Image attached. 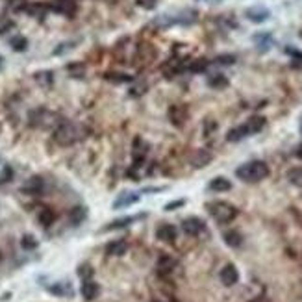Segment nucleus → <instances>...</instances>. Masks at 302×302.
Returning <instances> with one entry per match:
<instances>
[{
    "mask_svg": "<svg viewBox=\"0 0 302 302\" xmlns=\"http://www.w3.org/2000/svg\"><path fill=\"white\" fill-rule=\"evenodd\" d=\"M104 78H106L108 82H113V83H132L134 82V76L126 75V73H106Z\"/></svg>",
    "mask_w": 302,
    "mask_h": 302,
    "instance_id": "4be33fe9",
    "label": "nucleus"
},
{
    "mask_svg": "<svg viewBox=\"0 0 302 302\" xmlns=\"http://www.w3.org/2000/svg\"><path fill=\"white\" fill-rule=\"evenodd\" d=\"M213 61H215L217 65H225V67H228V65H234L235 63V56L234 54H221V56H217Z\"/></svg>",
    "mask_w": 302,
    "mask_h": 302,
    "instance_id": "f704fd0d",
    "label": "nucleus"
},
{
    "mask_svg": "<svg viewBox=\"0 0 302 302\" xmlns=\"http://www.w3.org/2000/svg\"><path fill=\"white\" fill-rule=\"evenodd\" d=\"M295 156H297V158H299V159H302V143L299 145L297 149H295Z\"/></svg>",
    "mask_w": 302,
    "mask_h": 302,
    "instance_id": "ea45409f",
    "label": "nucleus"
},
{
    "mask_svg": "<svg viewBox=\"0 0 302 302\" xmlns=\"http://www.w3.org/2000/svg\"><path fill=\"white\" fill-rule=\"evenodd\" d=\"M34 78H36V82H38L39 85L48 87V85H52V82H54V73L52 71H39V73L34 75Z\"/></svg>",
    "mask_w": 302,
    "mask_h": 302,
    "instance_id": "393cba45",
    "label": "nucleus"
},
{
    "mask_svg": "<svg viewBox=\"0 0 302 302\" xmlns=\"http://www.w3.org/2000/svg\"><path fill=\"white\" fill-rule=\"evenodd\" d=\"M98 284L97 282H93V280H83L82 282V287H80V293L85 301H95L98 297Z\"/></svg>",
    "mask_w": 302,
    "mask_h": 302,
    "instance_id": "f8f14e48",
    "label": "nucleus"
},
{
    "mask_svg": "<svg viewBox=\"0 0 302 302\" xmlns=\"http://www.w3.org/2000/svg\"><path fill=\"white\" fill-rule=\"evenodd\" d=\"M48 291L54 295H73V291H71V286L69 284H54V286L48 287Z\"/></svg>",
    "mask_w": 302,
    "mask_h": 302,
    "instance_id": "2f4dec72",
    "label": "nucleus"
},
{
    "mask_svg": "<svg viewBox=\"0 0 302 302\" xmlns=\"http://www.w3.org/2000/svg\"><path fill=\"white\" fill-rule=\"evenodd\" d=\"M287 180L297 188H302V167H295L287 173Z\"/></svg>",
    "mask_w": 302,
    "mask_h": 302,
    "instance_id": "c756f323",
    "label": "nucleus"
},
{
    "mask_svg": "<svg viewBox=\"0 0 302 302\" xmlns=\"http://www.w3.org/2000/svg\"><path fill=\"white\" fill-rule=\"evenodd\" d=\"M167 117H169V121L173 122L174 126L182 128V126L186 124V121H188L189 112H188V108H186V106H182V104H174V106L169 108Z\"/></svg>",
    "mask_w": 302,
    "mask_h": 302,
    "instance_id": "39448f33",
    "label": "nucleus"
},
{
    "mask_svg": "<svg viewBox=\"0 0 302 302\" xmlns=\"http://www.w3.org/2000/svg\"><path fill=\"white\" fill-rule=\"evenodd\" d=\"M38 221H39V225H41V226L48 228L54 221H56V213H54L50 208H41V210H39V213H38Z\"/></svg>",
    "mask_w": 302,
    "mask_h": 302,
    "instance_id": "aec40b11",
    "label": "nucleus"
},
{
    "mask_svg": "<svg viewBox=\"0 0 302 302\" xmlns=\"http://www.w3.org/2000/svg\"><path fill=\"white\" fill-rule=\"evenodd\" d=\"M245 17L249 19L250 23H265L269 17H271V11L265 8V6H252V8H247L245 11Z\"/></svg>",
    "mask_w": 302,
    "mask_h": 302,
    "instance_id": "423d86ee",
    "label": "nucleus"
},
{
    "mask_svg": "<svg viewBox=\"0 0 302 302\" xmlns=\"http://www.w3.org/2000/svg\"><path fill=\"white\" fill-rule=\"evenodd\" d=\"M136 4L143 9H154L156 4H158V0H136Z\"/></svg>",
    "mask_w": 302,
    "mask_h": 302,
    "instance_id": "e433bc0d",
    "label": "nucleus"
},
{
    "mask_svg": "<svg viewBox=\"0 0 302 302\" xmlns=\"http://www.w3.org/2000/svg\"><path fill=\"white\" fill-rule=\"evenodd\" d=\"M85 219V208H82V206H76V208H73L71 212H69V223L71 225H80L82 221Z\"/></svg>",
    "mask_w": 302,
    "mask_h": 302,
    "instance_id": "a878e982",
    "label": "nucleus"
},
{
    "mask_svg": "<svg viewBox=\"0 0 302 302\" xmlns=\"http://www.w3.org/2000/svg\"><path fill=\"white\" fill-rule=\"evenodd\" d=\"M265 122H267L265 117H262V115H252L249 121H247V124H245V128H247V132H249V136L250 134H258V132L264 130Z\"/></svg>",
    "mask_w": 302,
    "mask_h": 302,
    "instance_id": "2eb2a0df",
    "label": "nucleus"
},
{
    "mask_svg": "<svg viewBox=\"0 0 302 302\" xmlns=\"http://www.w3.org/2000/svg\"><path fill=\"white\" fill-rule=\"evenodd\" d=\"M21 247H23L24 250H34L36 247H38V239L30 234L23 235V239H21Z\"/></svg>",
    "mask_w": 302,
    "mask_h": 302,
    "instance_id": "72a5a7b5",
    "label": "nucleus"
},
{
    "mask_svg": "<svg viewBox=\"0 0 302 302\" xmlns=\"http://www.w3.org/2000/svg\"><path fill=\"white\" fill-rule=\"evenodd\" d=\"M210 161H212V154L208 151H196V152H193V156H191V165L196 167V169L206 167Z\"/></svg>",
    "mask_w": 302,
    "mask_h": 302,
    "instance_id": "f3484780",
    "label": "nucleus"
},
{
    "mask_svg": "<svg viewBox=\"0 0 302 302\" xmlns=\"http://www.w3.org/2000/svg\"><path fill=\"white\" fill-rule=\"evenodd\" d=\"M301 130H302V124H301Z\"/></svg>",
    "mask_w": 302,
    "mask_h": 302,
    "instance_id": "37998d69",
    "label": "nucleus"
},
{
    "mask_svg": "<svg viewBox=\"0 0 302 302\" xmlns=\"http://www.w3.org/2000/svg\"><path fill=\"white\" fill-rule=\"evenodd\" d=\"M219 278H221V282H223V286L232 287L237 284V280H239V272H237V269H235V265L228 264L221 269Z\"/></svg>",
    "mask_w": 302,
    "mask_h": 302,
    "instance_id": "6e6552de",
    "label": "nucleus"
},
{
    "mask_svg": "<svg viewBox=\"0 0 302 302\" xmlns=\"http://www.w3.org/2000/svg\"><path fill=\"white\" fill-rule=\"evenodd\" d=\"M4 67V58H2V56H0V69Z\"/></svg>",
    "mask_w": 302,
    "mask_h": 302,
    "instance_id": "a19ab883",
    "label": "nucleus"
},
{
    "mask_svg": "<svg viewBox=\"0 0 302 302\" xmlns=\"http://www.w3.org/2000/svg\"><path fill=\"white\" fill-rule=\"evenodd\" d=\"M9 45H11V48L17 50V52H24V50L28 48V39L23 38V36H13V38L9 39Z\"/></svg>",
    "mask_w": 302,
    "mask_h": 302,
    "instance_id": "cd10ccee",
    "label": "nucleus"
},
{
    "mask_svg": "<svg viewBox=\"0 0 302 302\" xmlns=\"http://www.w3.org/2000/svg\"><path fill=\"white\" fill-rule=\"evenodd\" d=\"M254 41L258 43L260 50H269V46H271V43H272V38H271V34L264 32V34H258L256 38H254Z\"/></svg>",
    "mask_w": 302,
    "mask_h": 302,
    "instance_id": "c85d7f7f",
    "label": "nucleus"
},
{
    "mask_svg": "<svg viewBox=\"0 0 302 302\" xmlns=\"http://www.w3.org/2000/svg\"><path fill=\"white\" fill-rule=\"evenodd\" d=\"M78 274L82 276V280H89L91 276H93V271H91L89 265H82V267H80V271H78Z\"/></svg>",
    "mask_w": 302,
    "mask_h": 302,
    "instance_id": "4c0bfd02",
    "label": "nucleus"
},
{
    "mask_svg": "<svg viewBox=\"0 0 302 302\" xmlns=\"http://www.w3.org/2000/svg\"><path fill=\"white\" fill-rule=\"evenodd\" d=\"M30 122L34 126H39V128H50L54 124H60L58 122V115L48 112V110H38V112H34L30 117Z\"/></svg>",
    "mask_w": 302,
    "mask_h": 302,
    "instance_id": "20e7f679",
    "label": "nucleus"
},
{
    "mask_svg": "<svg viewBox=\"0 0 302 302\" xmlns=\"http://www.w3.org/2000/svg\"><path fill=\"white\" fill-rule=\"evenodd\" d=\"M208 85L213 89H225L228 87V78L225 75H213L208 78Z\"/></svg>",
    "mask_w": 302,
    "mask_h": 302,
    "instance_id": "bb28decb",
    "label": "nucleus"
},
{
    "mask_svg": "<svg viewBox=\"0 0 302 302\" xmlns=\"http://www.w3.org/2000/svg\"><path fill=\"white\" fill-rule=\"evenodd\" d=\"M126 250H128V243L124 241V239H115V241H112L106 247V254L112 258H119L124 256Z\"/></svg>",
    "mask_w": 302,
    "mask_h": 302,
    "instance_id": "ddd939ff",
    "label": "nucleus"
},
{
    "mask_svg": "<svg viewBox=\"0 0 302 302\" xmlns=\"http://www.w3.org/2000/svg\"><path fill=\"white\" fill-rule=\"evenodd\" d=\"M147 89H149V85L145 82H139L130 89V95H132V97H141V95H145V91Z\"/></svg>",
    "mask_w": 302,
    "mask_h": 302,
    "instance_id": "c9c22d12",
    "label": "nucleus"
},
{
    "mask_svg": "<svg viewBox=\"0 0 302 302\" xmlns=\"http://www.w3.org/2000/svg\"><path fill=\"white\" fill-rule=\"evenodd\" d=\"M182 228L188 235H198L204 230V223L198 219V217H189L182 223Z\"/></svg>",
    "mask_w": 302,
    "mask_h": 302,
    "instance_id": "9b49d317",
    "label": "nucleus"
},
{
    "mask_svg": "<svg viewBox=\"0 0 302 302\" xmlns=\"http://www.w3.org/2000/svg\"><path fill=\"white\" fill-rule=\"evenodd\" d=\"M80 137H82V128L76 126L75 122H60L58 128L54 130V141L61 147L76 143Z\"/></svg>",
    "mask_w": 302,
    "mask_h": 302,
    "instance_id": "f03ea898",
    "label": "nucleus"
},
{
    "mask_svg": "<svg viewBox=\"0 0 302 302\" xmlns=\"http://www.w3.org/2000/svg\"><path fill=\"white\" fill-rule=\"evenodd\" d=\"M249 136V132H247V128H245V124L243 126H237V128H232L230 132L226 134V141H230V143H237V141H241V139H245V137Z\"/></svg>",
    "mask_w": 302,
    "mask_h": 302,
    "instance_id": "b1692460",
    "label": "nucleus"
},
{
    "mask_svg": "<svg viewBox=\"0 0 302 302\" xmlns=\"http://www.w3.org/2000/svg\"><path fill=\"white\" fill-rule=\"evenodd\" d=\"M208 65H210V61L206 60V58H200V60H195L191 65H189V71H193V73H202V71L208 69Z\"/></svg>",
    "mask_w": 302,
    "mask_h": 302,
    "instance_id": "473e14b6",
    "label": "nucleus"
},
{
    "mask_svg": "<svg viewBox=\"0 0 302 302\" xmlns=\"http://www.w3.org/2000/svg\"><path fill=\"white\" fill-rule=\"evenodd\" d=\"M208 208V212L212 215L213 219L221 223V225H226V223H232V221L237 217V208L232 204H228V202H210V204L206 206Z\"/></svg>",
    "mask_w": 302,
    "mask_h": 302,
    "instance_id": "7ed1b4c3",
    "label": "nucleus"
},
{
    "mask_svg": "<svg viewBox=\"0 0 302 302\" xmlns=\"http://www.w3.org/2000/svg\"><path fill=\"white\" fill-rule=\"evenodd\" d=\"M43 189H45V182H43L41 176H32L30 180L23 186L24 193H30V195H39Z\"/></svg>",
    "mask_w": 302,
    "mask_h": 302,
    "instance_id": "4468645a",
    "label": "nucleus"
},
{
    "mask_svg": "<svg viewBox=\"0 0 302 302\" xmlns=\"http://www.w3.org/2000/svg\"><path fill=\"white\" fill-rule=\"evenodd\" d=\"M174 265H176V260H173V258L167 256V254H161V256L158 258L156 267H158V271H161V272H171L174 269Z\"/></svg>",
    "mask_w": 302,
    "mask_h": 302,
    "instance_id": "5701e85b",
    "label": "nucleus"
},
{
    "mask_svg": "<svg viewBox=\"0 0 302 302\" xmlns=\"http://www.w3.org/2000/svg\"><path fill=\"white\" fill-rule=\"evenodd\" d=\"M182 204H184V200H178V202H171V204L165 206V210L169 212V210H174V208H180Z\"/></svg>",
    "mask_w": 302,
    "mask_h": 302,
    "instance_id": "58836bf2",
    "label": "nucleus"
},
{
    "mask_svg": "<svg viewBox=\"0 0 302 302\" xmlns=\"http://www.w3.org/2000/svg\"><path fill=\"white\" fill-rule=\"evenodd\" d=\"M235 174H237L239 180L249 182V184H256V182H262L264 178L269 176V167L262 159H254V161H249L245 165L237 167Z\"/></svg>",
    "mask_w": 302,
    "mask_h": 302,
    "instance_id": "f257e3e1",
    "label": "nucleus"
},
{
    "mask_svg": "<svg viewBox=\"0 0 302 302\" xmlns=\"http://www.w3.org/2000/svg\"><path fill=\"white\" fill-rule=\"evenodd\" d=\"M154 58H156V50H154V46L151 45H141L139 48H137V54H136V60L137 61H143V63H151V61H154Z\"/></svg>",
    "mask_w": 302,
    "mask_h": 302,
    "instance_id": "dca6fc26",
    "label": "nucleus"
},
{
    "mask_svg": "<svg viewBox=\"0 0 302 302\" xmlns=\"http://www.w3.org/2000/svg\"><path fill=\"white\" fill-rule=\"evenodd\" d=\"M137 200H139V195H137V193H124V195H121L113 202V208H115V210H121V208H126V206L136 204Z\"/></svg>",
    "mask_w": 302,
    "mask_h": 302,
    "instance_id": "6ab92c4d",
    "label": "nucleus"
},
{
    "mask_svg": "<svg viewBox=\"0 0 302 302\" xmlns=\"http://www.w3.org/2000/svg\"><path fill=\"white\" fill-rule=\"evenodd\" d=\"M134 221H136V217H122V219H117V221H113V223H110L106 226V230H119V228L130 226Z\"/></svg>",
    "mask_w": 302,
    "mask_h": 302,
    "instance_id": "7c9ffc66",
    "label": "nucleus"
},
{
    "mask_svg": "<svg viewBox=\"0 0 302 302\" xmlns=\"http://www.w3.org/2000/svg\"><path fill=\"white\" fill-rule=\"evenodd\" d=\"M0 260H2V254H0Z\"/></svg>",
    "mask_w": 302,
    "mask_h": 302,
    "instance_id": "79ce46f5",
    "label": "nucleus"
},
{
    "mask_svg": "<svg viewBox=\"0 0 302 302\" xmlns=\"http://www.w3.org/2000/svg\"><path fill=\"white\" fill-rule=\"evenodd\" d=\"M147 151H149V145L145 143L141 137H136L134 139V145H132V159H134V165H141L147 158Z\"/></svg>",
    "mask_w": 302,
    "mask_h": 302,
    "instance_id": "0eeeda50",
    "label": "nucleus"
},
{
    "mask_svg": "<svg viewBox=\"0 0 302 302\" xmlns=\"http://www.w3.org/2000/svg\"><path fill=\"white\" fill-rule=\"evenodd\" d=\"M225 241H226L228 247H234V249H237V247H241L243 245V235L237 232V230H228V232H225Z\"/></svg>",
    "mask_w": 302,
    "mask_h": 302,
    "instance_id": "412c9836",
    "label": "nucleus"
},
{
    "mask_svg": "<svg viewBox=\"0 0 302 302\" xmlns=\"http://www.w3.org/2000/svg\"><path fill=\"white\" fill-rule=\"evenodd\" d=\"M176 235H178V230L173 225H161V226L156 230V237L163 243H173L176 241Z\"/></svg>",
    "mask_w": 302,
    "mask_h": 302,
    "instance_id": "9d476101",
    "label": "nucleus"
},
{
    "mask_svg": "<svg viewBox=\"0 0 302 302\" xmlns=\"http://www.w3.org/2000/svg\"><path fill=\"white\" fill-rule=\"evenodd\" d=\"M210 189L215 191V193H225V191H230L232 189V182L225 178V176H217L210 182Z\"/></svg>",
    "mask_w": 302,
    "mask_h": 302,
    "instance_id": "a211bd4d",
    "label": "nucleus"
},
{
    "mask_svg": "<svg viewBox=\"0 0 302 302\" xmlns=\"http://www.w3.org/2000/svg\"><path fill=\"white\" fill-rule=\"evenodd\" d=\"M50 8L56 11V13H61V15L73 17L76 13V4L73 0H54L50 4Z\"/></svg>",
    "mask_w": 302,
    "mask_h": 302,
    "instance_id": "1a4fd4ad",
    "label": "nucleus"
}]
</instances>
